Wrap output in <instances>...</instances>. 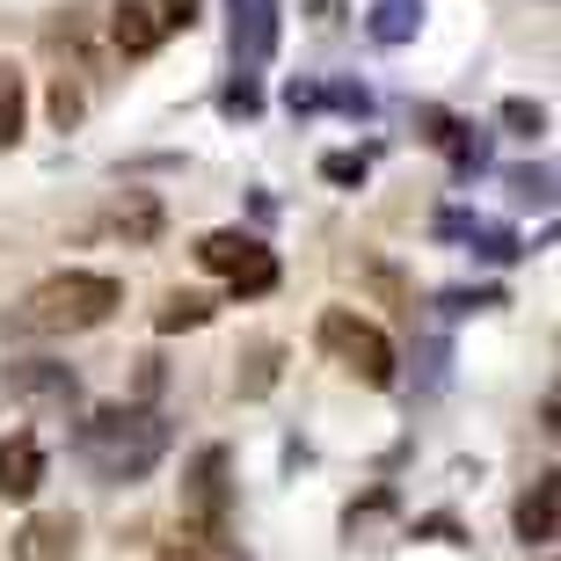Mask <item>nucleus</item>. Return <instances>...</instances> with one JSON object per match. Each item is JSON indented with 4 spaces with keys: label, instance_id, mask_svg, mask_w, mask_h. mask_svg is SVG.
I'll return each instance as SVG.
<instances>
[{
    "label": "nucleus",
    "instance_id": "nucleus-1",
    "mask_svg": "<svg viewBox=\"0 0 561 561\" xmlns=\"http://www.w3.org/2000/svg\"><path fill=\"white\" fill-rule=\"evenodd\" d=\"M73 453L95 481L110 489H131L168 459V416L161 409H139V401H117V409H88L81 431H73Z\"/></svg>",
    "mask_w": 561,
    "mask_h": 561
},
{
    "label": "nucleus",
    "instance_id": "nucleus-2",
    "mask_svg": "<svg viewBox=\"0 0 561 561\" xmlns=\"http://www.w3.org/2000/svg\"><path fill=\"white\" fill-rule=\"evenodd\" d=\"M117 307H125V285L110 271H59L0 321V335H81V329H103Z\"/></svg>",
    "mask_w": 561,
    "mask_h": 561
},
{
    "label": "nucleus",
    "instance_id": "nucleus-3",
    "mask_svg": "<svg viewBox=\"0 0 561 561\" xmlns=\"http://www.w3.org/2000/svg\"><path fill=\"white\" fill-rule=\"evenodd\" d=\"M313 343H321V357L343 365L351 379H365V387H394V343H387V329H373L365 313L329 307L321 329H313Z\"/></svg>",
    "mask_w": 561,
    "mask_h": 561
},
{
    "label": "nucleus",
    "instance_id": "nucleus-4",
    "mask_svg": "<svg viewBox=\"0 0 561 561\" xmlns=\"http://www.w3.org/2000/svg\"><path fill=\"white\" fill-rule=\"evenodd\" d=\"M197 263H205L211 277H227L241 299H255V291H271V285H277V255L263 249L255 233H241V227L205 233V241H197Z\"/></svg>",
    "mask_w": 561,
    "mask_h": 561
},
{
    "label": "nucleus",
    "instance_id": "nucleus-5",
    "mask_svg": "<svg viewBox=\"0 0 561 561\" xmlns=\"http://www.w3.org/2000/svg\"><path fill=\"white\" fill-rule=\"evenodd\" d=\"M227 474H233L227 445H205V453H197V467H190V489H183L190 533H205L211 547H227Z\"/></svg>",
    "mask_w": 561,
    "mask_h": 561
},
{
    "label": "nucleus",
    "instance_id": "nucleus-6",
    "mask_svg": "<svg viewBox=\"0 0 561 561\" xmlns=\"http://www.w3.org/2000/svg\"><path fill=\"white\" fill-rule=\"evenodd\" d=\"M8 394L30 401V409H51V416H73V409H81V379L66 373V365L30 357V365H8Z\"/></svg>",
    "mask_w": 561,
    "mask_h": 561
},
{
    "label": "nucleus",
    "instance_id": "nucleus-7",
    "mask_svg": "<svg viewBox=\"0 0 561 561\" xmlns=\"http://www.w3.org/2000/svg\"><path fill=\"white\" fill-rule=\"evenodd\" d=\"M227 44L241 66L277 59V0H227Z\"/></svg>",
    "mask_w": 561,
    "mask_h": 561
},
{
    "label": "nucleus",
    "instance_id": "nucleus-8",
    "mask_svg": "<svg viewBox=\"0 0 561 561\" xmlns=\"http://www.w3.org/2000/svg\"><path fill=\"white\" fill-rule=\"evenodd\" d=\"M73 547H81L73 511H37V518L15 533V561H73Z\"/></svg>",
    "mask_w": 561,
    "mask_h": 561
},
{
    "label": "nucleus",
    "instance_id": "nucleus-9",
    "mask_svg": "<svg viewBox=\"0 0 561 561\" xmlns=\"http://www.w3.org/2000/svg\"><path fill=\"white\" fill-rule=\"evenodd\" d=\"M44 489V445L30 431H15L8 445H0V496L8 503H30Z\"/></svg>",
    "mask_w": 561,
    "mask_h": 561
},
{
    "label": "nucleus",
    "instance_id": "nucleus-10",
    "mask_svg": "<svg viewBox=\"0 0 561 561\" xmlns=\"http://www.w3.org/2000/svg\"><path fill=\"white\" fill-rule=\"evenodd\" d=\"M110 37H117L125 59H146L168 30H161V15H153V0H117V8H110Z\"/></svg>",
    "mask_w": 561,
    "mask_h": 561
},
{
    "label": "nucleus",
    "instance_id": "nucleus-11",
    "mask_svg": "<svg viewBox=\"0 0 561 561\" xmlns=\"http://www.w3.org/2000/svg\"><path fill=\"white\" fill-rule=\"evenodd\" d=\"M554 511H561V474H540V481H533V496L518 503V540L547 547V540H554Z\"/></svg>",
    "mask_w": 561,
    "mask_h": 561
},
{
    "label": "nucleus",
    "instance_id": "nucleus-12",
    "mask_svg": "<svg viewBox=\"0 0 561 561\" xmlns=\"http://www.w3.org/2000/svg\"><path fill=\"white\" fill-rule=\"evenodd\" d=\"M437 233H467L489 263H511V255H518V233H511V227H489V219H467V211H445Z\"/></svg>",
    "mask_w": 561,
    "mask_h": 561
},
{
    "label": "nucleus",
    "instance_id": "nucleus-13",
    "mask_svg": "<svg viewBox=\"0 0 561 561\" xmlns=\"http://www.w3.org/2000/svg\"><path fill=\"white\" fill-rule=\"evenodd\" d=\"M365 30H373V44H409L423 30V0H379Z\"/></svg>",
    "mask_w": 561,
    "mask_h": 561
},
{
    "label": "nucleus",
    "instance_id": "nucleus-14",
    "mask_svg": "<svg viewBox=\"0 0 561 561\" xmlns=\"http://www.w3.org/2000/svg\"><path fill=\"white\" fill-rule=\"evenodd\" d=\"M22 117H30V95H22V73L0 59V146L22 139Z\"/></svg>",
    "mask_w": 561,
    "mask_h": 561
},
{
    "label": "nucleus",
    "instance_id": "nucleus-15",
    "mask_svg": "<svg viewBox=\"0 0 561 561\" xmlns=\"http://www.w3.org/2000/svg\"><path fill=\"white\" fill-rule=\"evenodd\" d=\"M211 321V299H197V291H175L161 307V335H175V329H205Z\"/></svg>",
    "mask_w": 561,
    "mask_h": 561
},
{
    "label": "nucleus",
    "instance_id": "nucleus-16",
    "mask_svg": "<svg viewBox=\"0 0 561 561\" xmlns=\"http://www.w3.org/2000/svg\"><path fill=\"white\" fill-rule=\"evenodd\" d=\"M211 554H219V547H211L205 533H175V540L161 547V561H211Z\"/></svg>",
    "mask_w": 561,
    "mask_h": 561
},
{
    "label": "nucleus",
    "instance_id": "nucleus-17",
    "mask_svg": "<svg viewBox=\"0 0 561 561\" xmlns=\"http://www.w3.org/2000/svg\"><path fill=\"white\" fill-rule=\"evenodd\" d=\"M321 175H329V183H365V153H329Z\"/></svg>",
    "mask_w": 561,
    "mask_h": 561
},
{
    "label": "nucleus",
    "instance_id": "nucleus-18",
    "mask_svg": "<svg viewBox=\"0 0 561 561\" xmlns=\"http://www.w3.org/2000/svg\"><path fill=\"white\" fill-rule=\"evenodd\" d=\"M503 125H518L525 139H533V131H547V110L540 103H503Z\"/></svg>",
    "mask_w": 561,
    "mask_h": 561
},
{
    "label": "nucleus",
    "instance_id": "nucleus-19",
    "mask_svg": "<svg viewBox=\"0 0 561 561\" xmlns=\"http://www.w3.org/2000/svg\"><path fill=\"white\" fill-rule=\"evenodd\" d=\"M153 15H161V30H190L197 22V0H153Z\"/></svg>",
    "mask_w": 561,
    "mask_h": 561
}]
</instances>
